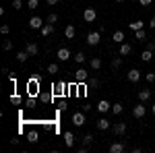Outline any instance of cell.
Returning a JSON list of instances; mask_svg holds the SVG:
<instances>
[{
    "label": "cell",
    "mask_w": 155,
    "mask_h": 153,
    "mask_svg": "<svg viewBox=\"0 0 155 153\" xmlns=\"http://www.w3.org/2000/svg\"><path fill=\"white\" fill-rule=\"evenodd\" d=\"M37 87H39V77H33L27 81V93L29 95H37Z\"/></svg>",
    "instance_id": "cell-1"
},
{
    "label": "cell",
    "mask_w": 155,
    "mask_h": 153,
    "mask_svg": "<svg viewBox=\"0 0 155 153\" xmlns=\"http://www.w3.org/2000/svg\"><path fill=\"white\" fill-rule=\"evenodd\" d=\"M83 19H85V23H93V21L97 19V11H95V8H91V6L85 8V11H83Z\"/></svg>",
    "instance_id": "cell-2"
},
{
    "label": "cell",
    "mask_w": 155,
    "mask_h": 153,
    "mask_svg": "<svg viewBox=\"0 0 155 153\" xmlns=\"http://www.w3.org/2000/svg\"><path fill=\"white\" fill-rule=\"evenodd\" d=\"M74 81L79 83V85H81V83H87V81H89V71H85V68H79V71L74 72Z\"/></svg>",
    "instance_id": "cell-3"
},
{
    "label": "cell",
    "mask_w": 155,
    "mask_h": 153,
    "mask_svg": "<svg viewBox=\"0 0 155 153\" xmlns=\"http://www.w3.org/2000/svg\"><path fill=\"white\" fill-rule=\"evenodd\" d=\"M85 122H87L85 112H74V114H72V124H74V126H83Z\"/></svg>",
    "instance_id": "cell-4"
},
{
    "label": "cell",
    "mask_w": 155,
    "mask_h": 153,
    "mask_svg": "<svg viewBox=\"0 0 155 153\" xmlns=\"http://www.w3.org/2000/svg\"><path fill=\"white\" fill-rule=\"evenodd\" d=\"M99 39H101V33H99V31H91V33L87 35L85 42H87V46H97V44H99Z\"/></svg>",
    "instance_id": "cell-5"
},
{
    "label": "cell",
    "mask_w": 155,
    "mask_h": 153,
    "mask_svg": "<svg viewBox=\"0 0 155 153\" xmlns=\"http://www.w3.org/2000/svg\"><path fill=\"white\" fill-rule=\"evenodd\" d=\"M126 149H128V147H126V143H122V141L112 143V145H110V153H124Z\"/></svg>",
    "instance_id": "cell-6"
},
{
    "label": "cell",
    "mask_w": 155,
    "mask_h": 153,
    "mask_svg": "<svg viewBox=\"0 0 155 153\" xmlns=\"http://www.w3.org/2000/svg\"><path fill=\"white\" fill-rule=\"evenodd\" d=\"M56 58H58L60 62H66L68 58H72V56H71V50H68V48H60L58 52H56Z\"/></svg>",
    "instance_id": "cell-7"
},
{
    "label": "cell",
    "mask_w": 155,
    "mask_h": 153,
    "mask_svg": "<svg viewBox=\"0 0 155 153\" xmlns=\"http://www.w3.org/2000/svg\"><path fill=\"white\" fill-rule=\"evenodd\" d=\"M145 114H147V112H145V101H141L139 106L132 108V116L134 118H145Z\"/></svg>",
    "instance_id": "cell-8"
},
{
    "label": "cell",
    "mask_w": 155,
    "mask_h": 153,
    "mask_svg": "<svg viewBox=\"0 0 155 153\" xmlns=\"http://www.w3.org/2000/svg\"><path fill=\"white\" fill-rule=\"evenodd\" d=\"M110 110H112V104H110L107 99H99V101H97V112L106 114V112H110Z\"/></svg>",
    "instance_id": "cell-9"
},
{
    "label": "cell",
    "mask_w": 155,
    "mask_h": 153,
    "mask_svg": "<svg viewBox=\"0 0 155 153\" xmlns=\"http://www.w3.org/2000/svg\"><path fill=\"white\" fill-rule=\"evenodd\" d=\"M112 132L118 135V137H122V135L126 132V122H116V124L112 126Z\"/></svg>",
    "instance_id": "cell-10"
},
{
    "label": "cell",
    "mask_w": 155,
    "mask_h": 153,
    "mask_svg": "<svg viewBox=\"0 0 155 153\" xmlns=\"http://www.w3.org/2000/svg\"><path fill=\"white\" fill-rule=\"evenodd\" d=\"M29 27H31V29H41V27H44V19H41V17H31V19H29Z\"/></svg>",
    "instance_id": "cell-11"
},
{
    "label": "cell",
    "mask_w": 155,
    "mask_h": 153,
    "mask_svg": "<svg viewBox=\"0 0 155 153\" xmlns=\"http://www.w3.org/2000/svg\"><path fill=\"white\" fill-rule=\"evenodd\" d=\"M128 81L139 83L141 81V71H139V68H130V71H128Z\"/></svg>",
    "instance_id": "cell-12"
},
{
    "label": "cell",
    "mask_w": 155,
    "mask_h": 153,
    "mask_svg": "<svg viewBox=\"0 0 155 153\" xmlns=\"http://www.w3.org/2000/svg\"><path fill=\"white\" fill-rule=\"evenodd\" d=\"M74 35H77V27L74 25H66L64 27V37L66 39H74Z\"/></svg>",
    "instance_id": "cell-13"
},
{
    "label": "cell",
    "mask_w": 155,
    "mask_h": 153,
    "mask_svg": "<svg viewBox=\"0 0 155 153\" xmlns=\"http://www.w3.org/2000/svg\"><path fill=\"white\" fill-rule=\"evenodd\" d=\"M25 50L29 52V56H37V52H39V46H37L35 42H27V46H25Z\"/></svg>",
    "instance_id": "cell-14"
},
{
    "label": "cell",
    "mask_w": 155,
    "mask_h": 153,
    "mask_svg": "<svg viewBox=\"0 0 155 153\" xmlns=\"http://www.w3.org/2000/svg\"><path fill=\"white\" fill-rule=\"evenodd\" d=\"M39 33H41L44 37L52 35V33H54V25H52V23H44V27L39 29Z\"/></svg>",
    "instance_id": "cell-15"
},
{
    "label": "cell",
    "mask_w": 155,
    "mask_h": 153,
    "mask_svg": "<svg viewBox=\"0 0 155 153\" xmlns=\"http://www.w3.org/2000/svg\"><path fill=\"white\" fill-rule=\"evenodd\" d=\"M62 137H64V145H66V147H72V145H74V135H72L71 130H64Z\"/></svg>",
    "instance_id": "cell-16"
},
{
    "label": "cell",
    "mask_w": 155,
    "mask_h": 153,
    "mask_svg": "<svg viewBox=\"0 0 155 153\" xmlns=\"http://www.w3.org/2000/svg\"><path fill=\"white\" fill-rule=\"evenodd\" d=\"M124 39H126L124 31H114V33H112V42H114V44H124Z\"/></svg>",
    "instance_id": "cell-17"
},
{
    "label": "cell",
    "mask_w": 155,
    "mask_h": 153,
    "mask_svg": "<svg viewBox=\"0 0 155 153\" xmlns=\"http://www.w3.org/2000/svg\"><path fill=\"white\" fill-rule=\"evenodd\" d=\"M110 126H112V122H110L107 118H99V120H97V128L99 130H107Z\"/></svg>",
    "instance_id": "cell-18"
},
{
    "label": "cell",
    "mask_w": 155,
    "mask_h": 153,
    "mask_svg": "<svg viewBox=\"0 0 155 153\" xmlns=\"http://www.w3.org/2000/svg\"><path fill=\"white\" fill-rule=\"evenodd\" d=\"M139 99L147 104V101L151 99V91H149V89H141V91H139Z\"/></svg>",
    "instance_id": "cell-19"
},
{
    "label": "cell",
    "mask_w": 155,
    "mask_h": 153,
    "mask_svg": "<svg viewBox=\"0 0 155 153\" xmlns=\"http://www.w3.org/2000/svg\"><path fill=\"white\" fill-rule=\"evenodd\" d=\"M130 52H132L130 44H126V42H124V44H120V56H126V54H130Z\"/></svg>",
    "instance_id": "cell-20"
},
{
    "label": "cell",
    "mask_w": 155,
    "mask_h": 153,
    "mask_svg": "<svg viewBox=\"0 0 155 153\" xmlns=\"http://www.w3.org/2000/svg\"><path fill=\"white\" fill-rule=\"evenodd\" d=\"M27 141L29 143H37L39 141V132H37V130H29V132H27Z\"/></svg>",
    "instance_id": "cell-21"
},
{
    "label": "cell",
    "mask_w": 155,
    "mask_h": 153,
    "mask_svg": "<svg viewBox=\"0 0 155 153\" xmlns=\"http://www.w3.org/2000/svg\"><path fill=\"white\" fill-rule=\"evenodd\" d=\"M141 60H143V62H151V60H153V52H151V50H143Z\"/></svg>",
    "instance_id": "cell-22"
},
{
    "label": "cell",
    "mask_w": 155,
    "mask_h": 153,
    "mask_svg": "<svg viewBox=\"0 0 155 153\" xmlns=\"http://www.w3.org/2000/svg\"><path fill=\"white\" fill-rule=\"evenodd\" d=\"M89 64H91L93 71H99V68H101V58H91V60H89Z\"/></svg>",
    "instance_id": "cell-23"
},
{
    "label": "cell",
    "mask_w": 155,
    "mask_h": 153,
    "mask_svg": "<svg viewBox=\"0 0 155 153\" xmlns=\"http://www.w3.org/2000/svg\"><path fill=\"white\" fill-rule=\"evenodd\" d=\"M128 27H130L132 31H139V29H143V27H145V23L141 21V19H139V21H132V23L128 25Z\"/></svg>",
    "instance_id": "cell-24"
},
{
    "label": "cell",
    "mask_w": 155,
    "mask_h": 153,
    "mask_svg": "<svg viewBox=\"0 0 155 153\" xmlns=\"http://www.w3.org/2000/svg\"><path fill=\"white\" fill-rule=\"evenodd\" d=\"M122 112H124V106H122V104H112V114L120 116Z\"/></svg>",
    "instance_id": "cell-25"
},
{
    "label": "cell",
    "mask_w": 155,
    "mask_h": 153,
    "mask_svg": "<svg viewBox=\"0 0 155 153\" xmlns=\"http://www.w3.org/2000/svg\"><path fill=\"white\" fill-rule=\"evenodd\" d=\"M72 58H74V62H77V64H83L85 60H87V56H85L83 52H77V54H74Z\"/></svg>",
    "instance_id": "cell-26"
},
{
    "label": "cell",
    "mask_w": 155,
    "mask_h": 153,
    "mask_svg": "<svg viewBox=\"0 0 155 153\" xmlns=\"http://www.w3.org/2000/svg\"><path fill=\"white\" fill-rule=\"evenodd\" d=\"M27 58H29V52H27V50L17 52V60H19V62H27Z\"/></svg>",
    "instance_id": "cell-27"
},
{
    "label": "cell",
    "mask_w": 155,
    "mask_h": 153,
    "mask_svg": "<svg viewBox=\"0 0 155 153\" xmlns=\"http://www.w3.org/2000/svg\"><path fill=\"white\" fill-rule=\"evenodd\" d=\"M11 101L15 104V106H21V104H23V97H21V95H17V93H12L11 95Z\"/></svg>",
    "instance_id": "cell-28"
},
{
    "label": "cell",
    "mask_w": 155,
    "mask_h": 153,
    "mask_svg": "<svg viewBox=\"0 0 155 153\" xmlns=\"http://www.w3.org/2000/svg\"><path fill=\"white\" fill-rule=\"evenodd\" d=\"M54 93H56V95H60V93L64 95V93H66V85H64V83H58V85H56V91H54Z\"/></svg>",
    "instance_id": "cell-29"
},
{
    "label": "cell",
    "mask_w": 155,
    "mask_h": 153,
    "mask_svg": "<svg viewBox=\"0 0 155 153\" xmlns=\"http://www.w3.org/2000/svg\"><path fill=\"white\" fill-rule=\"evenodd\" d=\"M81 141H83V145H87V147H89L91 143L95 141V137H93V135H85V137H83V139H81Z\"/></svg>",
    "instance_id": "cell-30"
},
{
    "label": "cell",
    "mask_w": 155,
    "mask_h": 153,
    "mask_svg": "<svg viewBox=\"0 0 155 153\" xmlns=\"http://www.w3.org/2000/svg\"><path fill=\"white\" fill-rule=\"evenodd\" d=\"M58 71H60L58 64H50L48 66V75H58Z\"/></svg>",
    "instance_id": "cell-31"
},
{
    "label": "cell",
    "mask_w": 155,
    "mask_h": 153,
    "mask_svg": "<svg viewBox=\"0 0 155 153\" xmlns=\"http://www.w3.org/2000/svg\"><path fill=\"white\" fill-rule=\"evenodd\" d=\"M120 66H122V58H120V56H116V58L112 60V68H120Z\"/></svg>",
    "instance_id": "cell-32"
},
{
    "label": "cell",
    "mask_w": 155,
    "mask_h": 153,
    "mask_svg": "<svg viewBox=\"0 0 155 153\" xmlns=\"http://www.w3.org/2000/svg\"><path fill=\"white\" fill-rule=\"evenodd\" d=\"M134 37H137V39H141V42H143V39H147V35H145V29H139V31H134Z\"/></svg>",
    "instance_id": "cell-33"
},
{
    "label": "cell",
    "mask_w": 155,
    "mask_h": 153,
    "mask_svg": "<svg viewBox=\"0 0 155 153\" xmlns=\"http://www.w3.org/2000/svg\"><path fill=\"white\" fill-rule=\"evenodd\" d=\"M56 21H58V15H56V12H52V15H48V19H46V23H56Z\"/></svg>",
    "instance_id": "cell-34"
},
{
    "label": "cell",
    "mask_w": 155,
    "mask_h": 153,
    "mask_svg": "<svg viewBox=\"0 0 155 153\" xmlns=\"http://www.w3.org/2000/svg\"><path fill=\"white\" fill-rule=\"evenodd\" d=\"M145 81L147 83H155V72H145Z\"/></svg>",
    "instance_id": "cell-35"
},
{
    "label": "cell",
    "mask_w": 155,
    "mask_h": 153,
    "mask_svg": "<svg viewBox=\"0 0 155 153\" xmlns=\"http://www.w3.org/2000/svg\"><path fill=\"white\" fill-rule=\"evenodd\" d=\"M39 99H41L44 104H50V101H52V95H48V93H41V95H39Z\"/></svg>",
    "instance_id": "cell-36"
},
{
    "label": "cell",
    "mask_w": 155,
    "mask_h": 153,
    "mask_svg": "<svg viewBox=\"0 0 155 153\" xmlns=\"http://www.w3.org/2000/svg\"><path fill=\"white\" fill-rule=\"evenodd\" d=\"M12 8H15V11H21V8H23V2H21V0H12Z\"/></svg>",
    "instance_id": "cell-37"
},
{
    "label": "cell",
    "mask_w": 155,
    "mask_h": 153,
    "mask_svg": "<svg viewBox=\"0 0 155 153\" xmlns=\"http://www.w3.org/2000/svg\"><path fill=\"white\" fill-rule=\"evenodd\" d=\"M8 31H11V27H8L6 23H4V25H0V33H2V35H8Z\"/></svg>",
    "instance_id": "cell-38"
},
{
    "label": "cell",
    "mask_w": 155,
    "mask_h": 153,
    "mask_svg": "<svg viewBox=\"0 0 155 153\" xmlns=\"http://www.w3.org/2000/svg\"><path fill=\"white\" fill-rule=\"evenodd\" d=\"M2 48H4L6 52H11V50H12V42H11V39H4V44H2Z\"/></svg>",
    "instance_id": "cell-39"
},
{
    "label": "cell",
    "mask_w": 155,
    "mask_h": 153,
    "mask_svg": "<svg viewBox=\"0 0 155 153\" xmlns=\"http://www.w3.org/2000/svg\"><path fill=\"white\" fill-rule=\"evenodd\" d=\"M89 87H91V89H97V87H99V81H97V79H89Z\"/></svg>",
    "instance_id": "cell-40"
},
{
    "label": "cell",
    "mask_w": 155,
    "mask_h": 153,
    "mask_svg": "<svg viewBox=\"0 0 155 153\" xmlns=\"http://www.w3.org/2000/svg\"><path fill=\"white\" fill-rule=\"evenodd\" d=\"M37 4H39V0H27V6L29 8H37Z\"/></svg>",
    "instance_id": "cell-41"
},
{
    "label": "cell",
    "mask_w": 155,
    "mask_h": 153,
    "mask_svg": "<svg viewBox=\"0 0 155 153\" xmlns=\"http://www.w3.org/2000/svg\"><path fill=\"white\" fill-rule=\"evenodd\" d=\"M27 108H35V99H33V95L27 99Z\"/></svg>",
    "instance_id": "cell-42"
},
{
    "label": "cell",
    "mask_w": 155,
    "mask_h": 153,
    "mask_svg": "<svg viewBox=\"0 0 155 153\" xmlns=\"http://www.w3.org/2000/svg\"><path fill=\"white\" fill-rule=\"evenodd\" d=\"M147 50H151V52L155 54V42H149V44H147Z\"/></svg>",
    "instance_id": "cell-43"
},
{
    "label": "cell",
    "mask_w": 155,
    "mask_h": 153,
    "mask_svg": "<svg viewBox=\"0 0 155 153\" xmlns=\"http://www.w3.org/2000/svg\"><path fill=\"white\" fill-rule=\"evenodd\" d=\"M139 2H141L143 6H151V2H153V0H139Z\"/></svg>",
    "instance_id": "cell-44"
},
{
    "label": "cell",
    "mask_w": 155,
    "mask_h": 153,
    "mask_svg": "<svg viewBox=\"0 0 155 153\" xmlns=\"http://www.w3.org/2000/svg\"><path fill=\"white\" fill-rule=\"evenodd\" d=\"M46 4H50V6H54V4H58V0H46Z\"/></svg>",
    "instance_id": "cell-45"
},
{
    "label": "cell",
    "mask_w": 155,
    "mask_h": 153,
    "mask_svg": "<svg viewBox=\"0 0 155 153\" xmlns=\"http://www.w3.org/2000/svg\"><path fill=\"white\" fill-rule=\"evenodd\" d=\"M149 25H151V27H153V29H155V15H153V17H151V21H149Z\"/></svg>",
    "instance_id": "cell-46"
},
{
    "label": "cell",
    "mask_w": 155,
    "mask_h": 153,
    "mask_svg": "<svg viewBox=\"0 0 155 153\" xmlns=\"http://www.w3.org/2000/svg\"><path fill=\"white\" fill-rule=\"evenodd\" d=\"M151 112H153V114H155V104H153V106H151Z\"/></svg>",
    "instance_id": "cell-47"
},
{
    "label": "cell",
    "mask_w": 155,
    "mask_h": 153,
    "mask_svg": "<svg viewBox=\"0 0 155 153\" xmlns=\"http://www.w3.org/2000/svg\"><path fill=\"white\" fill-rule=\"evenodd\" d=\"M116 2H124V0H116Z\"/></svg>",
    "instance_id": "cell-48"
}]
</instances>
